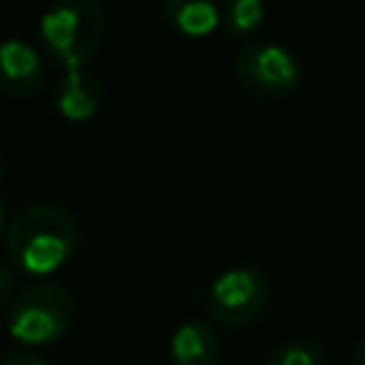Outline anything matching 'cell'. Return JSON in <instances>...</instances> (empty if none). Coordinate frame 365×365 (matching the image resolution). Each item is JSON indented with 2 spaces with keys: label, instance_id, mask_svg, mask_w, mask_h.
<instances>
[{
  "label": "cell",
  "instance_id": "6da1fadb",
  "mask_svg": "<svg viewBox=\"0 0 365 365\" xmlns=\"http://www.w3.org/2000/svg\"><path fill=\"white\" fill-rule=\"evenodd\" d=\"M80 240L77 217L51 200L26 202L3 228V251L11 262L9 268L29 277H48L68 265Z\"/></svg>",
  "mask_w": 365,
  "mask_h": 365
},
{
  "label": "cell",
  "instance_id": "7a4b0ae2",
  "mask_svg": "<svg viewBox=\"0 0 365 365\" xmlns=\"http://www.w3.org/2000/svg\"><path fill=\"white\" fill-rule=\"evenodd\" d=\"M40 40L46 54L68 68H86V63L100 51L108 23L106 11L94 0H60L40 14Z\"/></svg>",
  "mask_w": 365,
  "mask_h": 365
},
{
  "label": "cell",
  "instance_id": "3957f363",
  "mask_svg": "<svg viewBox=\"0 0 365 365\" xmlns=\"http://www.w3.org/2000/svg\"><path fill=\"white\" fill-rule=\"evenodd\" d=\"M77 319L68 288L57 282H34L14 294L6 308V331L23 345H51L63 339Z\"/></svg>",
  "mask_w": 365,
  "mask_h": 365
},
{
  "label": "cell",
  "instance_id": "277c9868",
  "mask_svg": "<svg viewBox=\"0 0 365 365\" xmlns=\"http://www.w3.org/2000/svg\"><path fill=\"white\" fill-rule=\"evenodd\" d=\"M271 302V282L262 268L240 262L217 271L202 288L205 314L228 328L254 325Z\"/></svg>",
  "mask_w": 365,
  "mask_h": 365
},
{
  "label": "cell",
  "instance_id": "5b68a950",
  "mask_svg": "<svg viewBox=\"0 0 365 365\" xmlns=\"http://www.w3.org/2000/svg\"><path fill=\"white\" fill-rule=\"evenodd\" d=\"M237 83L259 100H285L302 86V60L279 40H254L234 54Z\"/></svg>",
  "mask_w": 365,
  "mask_h": 365
},
{
  "label": "cell",
  "instance_id": "8992f818",
  "mask_svg": "<svg viewBox=\"0 0 365 365\" xmlns=\"http://www.w3.org/2000/svg\"><path fill=\"white\" fill-rule=\"evenodd\" d=\"M46 80V60L23 37H0V94L29 97Z\"/></svg>",
  "mask_w": 365,
  "mask_h": 365
},
{
  "label": "cell",
  "instance_id": "52a82bcc",
  "mask_svg": "<svg viewBox=\"0 0 365 365\" xmlns=\"http://www.w3.org/2000/svg\"><path fill=\"white\" fill-rule=\"evenodd\" d=\"M168 354L174 365H220L222 339L208 319H182L168 336Z\"/></svg>",
  "mask_w": 365,
  "mask_h": 365
},
{
  "label": "cell",
  "instance_id": "ba28073f",
  "mask_svg": "<svg viewBox=\"0 0 365 365\" xmlns=\"http://www.w3.org/2000/svg\"><path fill=\"white\" fill-rule=\"evenodd\" d=\"M54 106L68 123H86L97 117L103 106V86L86 68H68L54 86Z\"/></svg>",
  "mask_w": 365,
  "mask_h": 365
},
{
  "label": "cell",
  "instance_id": "9c48e42d",
  "mask_svg": "<svg viewBox=\"0 0 365 365\" xmlns=\"http://www.w3.org/2000/svg\"><path fill=\"white\" fill-rule=\"evenodd\" d=\"M163 14L185 37H205L220 29V6L211 0H165Z\"/></svg>",
  "mask_w": 365,
  "mask_h": 365
},
{
  "label": "cell",
  "instance_id": "30bf717a",
  "mask_svg": "<svg viewBox=\"0 0 365 365\" xmlns=\"http://www.w3.org/2000/svg\"><path fill=\"white\" fill-rule=\"evenodd\" d=\"M268 17V6L262 0H231L228 6H220V26L242 40V37H251Z\"/></svg>",
  "mask_w": 365,
  "mask_h": 365
},
{
  "label": "cell",
  "instance_id": "8fae6325",
  "mask_svg": "<svg viewBox=\"0 0 365 365\" xmlns=\"http://www.w3.org/2000/svg\"><path fill=\"white\" fill-rule=\"evenodd\" d=\"M262 365H328L325 348L311 336H294L268 351Z\"/></svg>",
  "mask_w": 365,
  "mask_h": 365
},
{
  "label": "cell",
  "instance_id": "7c38bea8",
  "mask_svg": "<svg viewBox=\"0 0 365 365\" xmlns=\"http://www.w3.org/2000/svg\"><path fill=\"white\" fill-rule=\"evenodd\" d=\"M0 365H51L48 359H43L40 354H34V351H11V354H6V359L0 362Z\"/></svg>",
  "mask_w": 365,
  "mask_h": 365
},
{
  "label": "cell",
  "instance_id": "4fadbf2b",
  "mask_svg": "<svg viewBox=\"0 0 365 365\" xmlns=\"http://www.w3.org/2000/svg\"><path fill=\"white\" fill-rule=\"evenodd\" d=\"M11 297H14V271L6 262H0V305L9 302Z\"/></svg>",
  "mask_w": 365,
  "mask_h": 365
},
{
  "label": "cell",
  "instance_id": "5bb4252c",
  "mask_svg": "<svg viewBox=\"0 0 365 365\" xmlns=\"http://www.w3.org/2000/svg\"><path fill=\"white\" fill-rule=\"evenodd\" d=\"M359 359H362V342H356V351H354V362L351 365H362Z\"/></svg>",
  "mask_w": 365,
  "mask_h": 365
},
{
  "label": "cell",
  "instance_id": "9a60e30c",
  "mask_svg": "<svg viewBox=\"0 0 365 365\" xmlns=\"http://www.w3.org/2000/svg\"><path fill=\"white\" fill-rule=\"evenodd\" d=\"M3 228H6V222H3V200H0V234H3Z\"/></svg>",
  "mask_w": 365,
  "mask_h": 365
}]
</instances>
